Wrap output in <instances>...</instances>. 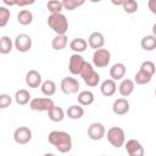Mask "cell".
I'll use <instances>...</instances> for the list:
<instances>
[{
  "mask_svg": "<svg viewBox=\"0 0 156 156\" xmlns=\"http://www.w3.org/2000/svg\"><path fill=\"white\" fill-rule=\"evenodd\" d=\"M147 7L151 11V13H154L156 16V0H149L147 2Z\"/></svg>",
  "mask_w": 156,
  "mask_h": 156,
  "instance_id": "cell-36",
  "label": "cell"
},
{
  "mask_svg": "<svg viewBox=\"0 0 156 156\" xmlns=\"http://www.w3.org/2000/svg\"><path fill=\"white\" fill-rule=\"evenodd\" d=\"M105 135H106V129H105L102 123L93 122L88 127V136H89V139H91L94 141H98V140H101Z\"/></svg>",
  "mask_w": 156,
  "mask_h": 156,
  "instance_id": "cell-11",
  "label": "cell"
},
{
  "mask_svg": "<svg viewBox=\"0 0 156 156\" xmlns=\"http://www.w3.org/2000/svg\"><path fill=\"white\" fill-rule=\"evenodd\" d=\"M52 106L55 105L50 98H33L29 102V108L37 112H44V111L48 112Z\"/></svg>",
  "mask_w": 156,
  "mask_h": 156,
  "instance_id": "cell-6",
  "label": "cell"
},
{
  "mask_svg": "<svg viewBox=\"0 0 156 156\" xmlns=\"http://www.w3.org/2000/svg\"><path fill=\"white\" fill-rule=\"evenodd\" d=\"M30 100H32V96L27 89H20L15 93V101L21 106L27 105L28 102H30Z\"/></svg>",
  "mask_w": 156,
  "mask_h": 156,
  "instance_id": "cell-23",
  "label": "cell"
},
{
  "mask_svg": "<svg viewBox=\"0 0 156 156\" xmlns=\"http://www.w3.org/2000/svg\"><path fill=\"white\" fill-rule=\"evenodd\" d=\"M66 115L68 118L71 119H79L84 116V108L83 106H80L79 104L78 105H71L67 111H66Z\"/></svg>",
  "mask_w": 156,
  "mask_h": 156,
  "instance_id": "cell-22",
  "label": "cell"
},
{
  "mask_svg": "<svg viewBox=\"0 0 156 156\" xmlns=\"http://www.w3.org/2000/svg\"><path fill=\"white\" fill-rule=\"evenodd\" d=\"M101 156H106V155H101Z\"/></svg>",
  "mask_w": 156,
  "mask_h": 156,
  "instance_id": "cell-42",
  "label": "cell"
},
{
  "mask_svg": "<svg viewBox=\"0 0 156 156\" xmlns=\"http://www.w3.org/2000/svg\"><path fill=\"white\" fill-rule=\"evenodd\" d=\"M140 46L143 50L145 51H152L156 49V38L151 34V35H145L141 38L140 40Z\"/></svg>",
  "mask_w": 156,
  "mask_h": 156,
  "instance_id": "cell-25",
  "label": "cell"
},
{
  "mask_svg": "<svg viewBox=\"0 0 156 156\" xmlns=\"http://www.w3.org/2000/svg\"><path fill=\"white\" fill-rule=\"evenodd\" d=\"M17 21L22 26H28L33 22V13L29 10H21L17 13Z\"/></svg>",
  "mask_w": 156,
  "mask_h": 156,
  "instance_id": "cell-28",
  "label": "cell"
},
{
  "mask_svg": "<svg viewBox=\"0 0 156 156\" xmlns=\"http://www.w3.org/2000/svg\"><path fill=\"white\" fill-rule=\"evenodd\" d=\"M60 88H61V91L63 94H66V95H73V94H77L79 91L80 85H79L78 79H76L73 77H65L61 80Z\"/></svg>",
  "mask_w": 156,
  "mask_h": 156,
  "instance_id": "cell-7",
  "label": "cell"
},
{
  "mask_svg": "<svg viewBox=\"0 0 156 156\" xmlns=\"http://www.w3.org/2000/svg\"><path fill=\"white\" fill-rule=\"evenodd\" d=\"M84 0H63L62 1V6H63V9L65 10H68V11H73V10H76L77 7H79V6H82V5H84Z\"/></svg>",
  "mask_w": 156,
  "mask_h": 156,
  "instance_id": "cell-32",
  "label": "cell"
},
{
  "mask_svg": "<svg viewBox=\"0 0 156 156\" xmlns=\"http://www.w3.org/2000/svg\"><path fill=\"white\" fill-rule=\"evenodd\" d=\"M129 108H130V105L126 98H118L112 104V111L117 116H123V115L128 113Z\"/></svg>",
  "mask_w": 156,
  "mask_h": 156,
  "instance_id": "cell-13",
  "label": "cell"
},
{
  "mask_svg": "<svg viewBox=\"0 0 156 156\" xmlns=\"http://www.w3.org/2000/svg\"><path fill=\"white\" fill-rule=\"evenodd\" d=\"M46 9H48V11L50 12V15L61 13V11L63 10V6H62V1H56V0H52V1H48V2H46Z\"/></svg>",
  "mask_w": 156,
  "mask_h": 156,
  "instance_id": "cell-31",
  "label": "cell"
},
{
  "mask_svg": "<svg viewBox=\"0 0 156 156\" xmlns=\"http://www.w3.org/2000/svg\"><path fill=\"white\" fill-rule=\"evenodd\" d=\"M124 147H126L128 156H144L145 155V150H144L143 145L136 139L127 140L124 144Z\"/></svg>",
  "mask_w": 156,
  "mask_h": 156,
  "instance_id": "cell-12",
  "label": "cell"
},
{
  "mask_svg": "<svg viewBox=\"0 0 156 156\" xmlns=\"http://www.w3.org/2000/svg\"><path fill=\"white\" fill-rule=\"evenodd\" d=\"M69 48H71V50L74 51V54H82V52H84L87 50L88 41L85 39H83V38H74L69 43Z\"/></svg>",
  "mask_w": 156,
  "mask_h": 156,
  "instance_id": "cell-20",
  "label": "cell"
},
{
  "mask_svg": "<svg viewBox=\"0 0 156 156\" xmlns=\"http://www.w3.org/2000/svg\"><path fill=\"white\" fill-rule=\"evenodd\" d=\"M140 69L141 71H144V72H146L147 74H150L151 77L155 74V72H156V65L152 62V61H144L141 65H140Z\"/></svg>",
  "mask_w": 156,
  "mask_h": 156,
  "instance_id": "cell-34",
  "label": "cell"
},
{
  "mask_svg": "<svg viewBox=\"0 0 156 156\" xmlns=\"http://www.w3.org/2000/svg\"><path fill=\"white\" fill-rule=\"evenodd\" d=\"M40 90H41V93L45 95V96H52L55 93H56V84H55V82L54 80H51V79H46V80H44L43 82V84H41V87H40Z\"/></svg>",
  "mask_w": 156,
  "mask_h": 156,
  "instance_id": "cell-27",
  "label": "cell"
},
{
  "mask_svg": "<svg viewBox=\"0 0 156 156\" xmlns=\"http://www.w3.org/2000/svg\"><path fill=\"white\" fill-rule=\"evenodd\" d=\"M32 4H34V0H26V1L16 0V5L17 6H27V5H32Z\"/></svg>",
  "mask_w": 156,
  "mask_h": 156,
  "instance_id": "cell-37",
  "label": "cell"
},
{
  "mask_svg": "<svg viewBox=\"0 0 156 156\" xmlns=\"http://www.w3.org/2000/svg\"><path fill=\"white\" fill-rule=\"evenodd\" d=\"M13 43H15V49L18 52H27L32 49V38L26 33L18 34L15 38Z\"/></svg>",
  "mask_w": 156,
  "mask_h": 156,
  "instance_id": "cell-9",
  "label": "cell"
},
{
  "mask_svg": "<svg viewBox=\"0 0 156 156\" xmlns=\"http://www.w3.org/2000/svg\"><path fill=\"white\" fill-rule=\"evenodd\" d=\"M151 76L150 74H147L146 72H144V71H141L140 68H139V71L134 74V83L135 84H138V85H144V84H147V83H150L151 82Z\"/></svg>",
  "mask_w": 156,
  "mask_h": 156,
  "instance_id": "cell-29",
  "label": "cell"
},
{
  "mask_svg": "<svg viewBox=\"0 0 156 156\" xmlns=\"http://www.w3.org/2000/svg\"><path fill=\"white\" fill-rule=\"evenodd\" d=\"M138 7H139V5L135 0H123L122 9L126 13H129V15L135 13L138 11Z\"/></svg>",
  "mask_w": 156,
  "mask_h": 156,
  "instance_id": "cell-30",
  "label": "cell"
},
{
  "mask_svg": "<svg viewBox=\"0 0 156 156\" xmlns=\"http://www.w3.org/2000/svg\"><path fill=\"white\" fill-rule=\"evenodd\" d=\"M26 84L29 88H39L43 84L41 74L37 69H29L26 73Z\"/></svg>",
  "mask_w": 156,
  "mask_h": 156,
  "instance_id": "cell-14",
  "label": "cell"
},
{
  "mask_svg": "<svg viewBox=\"0 0 156 156\" xmlns=\"http://www.w3.org/2000/svg\"><path fill=\"white\" fill-rule=\"evenodd\" d=\"M79 76L83 78L84 83L88 87L94 88L100 83V74L94 69V66L91 63H89V62L84 63V67H83V69H82Z\"/></svg>",
  "mask_w": 156,
  "mask_h": 156,
  "instance_id": "cell-3",
  "label": "cell"
},
{
  "mask_svg": "<svg viewBox=\"0 0 156 156\" xmlns=\"http://www.w3.org/2000/svg\"><path fill=\"white\" fill-rule=\"evenodd\" d=\"M11 17V12L7 7L0 6V27H5Z\"/></svg>",
  "mask_w": 156,
  "mask_h": 156,
  "instance_id": "cell-33",
  "label": "cell"
},
{
  "mask_svg": "<svg viewBox=\"0 0 156 156\" xmlns=\"http://www.w3.org/2000/svg\"><path fill=\"white\" fill-rule=\"evenodd\" d=\"M111 61V52L107 49H99L95 50L93 54V66L96 68H105L108 66Z\"/></svg>",
  "mask_w": 156,
  "mask_h": 156,
  "instance_id": "cell-5",
  "label": "cell"
},
{
  "mask_svg": "<svg viewBox=\"0 0 156 156\" xmlns=\"http://www.w3.org/2000/svg\"><path fill=\"white\" fill-rule=\"evenodd\" d=\"M134 88H135L134 80H132L129 78H124V79L121 80V83L118 85V91H119V94L123 98H127V96H129V95L133 94Z\"/></svg>",
  "mask_w": 156,
  "mask_h": 156,
  "instance_id": "cell-17",
  "label": "cell"
},
{
  "mask_svg": "<svg viewBox=\"0 0 156 156\" xmlns=\"http://www.w3.org/2000/svg\"><path fill=\"white\" fill-rule=\"evenodd\" d=\"M151 30H152V35L156 38V23L152 24V29H151Z\"/></svg>",
  "mask_w": 156,
  "mask_h": 156,
  "instance_id": "cell-38",
  "label": "cell"
},
{
  "mask_svg": "<svg viewBox=\"0 0 156 156\" xmlns=\"http://www.w3.org/2000/svg\"><path fill=\"white\" fill-rule=\"evenodd\" d=\"M48 117L52 122H61L65 118V111L62 110V107L55 105L48 111Z\"/></svg>",
  "mask_w": 156,
  "mask_h": 156,
  "instance_id": "cell-21",
  "label": "cell"
},
{
  "mask_svg": "<svg viewBox=\"0 0 156 156\" xmlns=\"http://www.w3.org/2000/svg\"><path fill=\"white\" fill-rule=\"evenodd\" d=\"M94 100H95L94 93L90 91V90H82V91L78 93L77 101L80 106H89L94 102Z\"/></svg>",
  "mask_w": 156,
  "mask_h": 156,
  "instance_id": "cell-19",
  "label": "cell"
},
{
  "mask_svg": "<svg viewBox=\"0 0 156 156\" xmlns=\"http://www.w3.org/2000/svg\"><path fill=\"white\" fill-rule=\"evenodd\" d=\"M12 98L9 94H0V108H6L11 105Z\"/></svg>",
  "mask_w": 156,
  "mask_h": 156,
  "instance_id": "cell-35",
  "label": "cell"
},
{
  "mask_svg": "<svg viewBox=\"0 0 156 156\" xmlns=\"http://www.w3.org/2000/svg\"><path fill=\"white\" fill-rule=\"evenodd\" d=\"M48 140L60 152L66 154L72 150V138L69 133L65 130H52L48 135Z\"/></svg>",
  "mask_w": 156,
  "mask_h": 156,
  "instance_id": "cell-1",
  "label": "cell"
},
{
  "mask_svg": "<svg viewBox=\"0 0 156 156\" xmlns=\"http://www.w3.org/2000/svg\"><path fill=\"white\" fill-rule=\"evenodd\" d=\"M13 140L20 145H26L32 140V130L28 127H18L13 132Z\"/></svg>",
  "mask_w": 156,
  "mask_h": 156,
  "instance_id": "cell-10",
  "label": "cell"
},
{
  "mask_svg": "<svg viewBox=\"0 0 156 156\" xmlns=\"http://www.w3.org/2000/svg\"><path fill=\"white\" fill-rule=\"evenodd\" d=\"M88 45L94 49V50H99L102 49V46L105 45V37L101 32H93L89 38H88Z\"/></svg>",
  "mask_w": 156,
  "mask_h": 156,
  "instance_id": "cell-15",
  "label": "cell"
},
{
  "mask_svg": "<svg viewBox=\"0 0 156 156\" xmlns=\"http://www.w3.org/2000/svg\"><path fill=\"white\" fill-rule=\"evenodd\" d=\"M106 138L116 149H119L126 144V133L121 127H111L106 133Z\"/></svg>",
  "mask_w": 156,
  "mask_h": 156,
  "instance_id": "cell-4",
  "label": "cell"
},
{
  "mask_svg": "<svg viewBox=\"0 0 156 156\" xmlns=\"http://www.w3.org/2000/svg\"><path fill=\"white\" fill-rule=\"evenodd\" d=\"M68 44V38L67 35H56L52 40H51V48L56 51H60V50H63Z\"/></svg>",
  "mask_w": 156,
  "mask_h": 156,
  "instance_id": "cell-26",
  "label": "cell"
},
{
  "mask_svg": "<svg viewBox=\"0 0 156 156\" xmlns=\"http://www.w3.org/2000/svg\"><path fill=\"white\" fill-rule=\"evenodd\" d=\"M43 156H55V155H54L52 152H46V154H44Z\"/></svg>",
  "mask_w": 156,
  "mask_h": 156,
  "instance_id": "cell-40",
  "label": "cell"
},
{
  "mask_svg": "<svg viewBox=\"0 0 156 156\" xmlns=\"http://www.w3.org/2000/svg\"><path fill=\"white\" fill-rule=\"evenodd\" d=\"M116 90H117V84H116V82H115L113 79H111V78L105 79V80L101 83V85H100V91H101V94H102L104 96H107V98L112 96V95L116 93Z\"/></svg>",
  "mask_w": 156,
  "mask_h": 156,
  "instance_id": "cell-18",
  "label": "cell"
},
{
  "mask_svg": "<svg viewBox=\"0 0 156 156\" xmlns=\"http://www.w3.org/2000/svg\"><path fill=\"white\" fill-rule=\"evenodd\" d=\"M126 72H127L126 65L122 63V62H117V63L111 66V68H110V77L115 82L116 80H122L124 78V76H126Z\"/></svg>",
  "mask_w": 156,
  "mask_h": 156,
  "instance_id": "cell-16",
  "label": "cell"
},
{
  "mask_svg": "<svg viewBox=\"0 0 156 156\" xmlns=\"http://www.w3.org/2000/svg\"><path fill=\"white\" fill-rule=\"evenodd\" d=\"M15 46V43L12 41V39L7 35H2L0 38V52L2 55H7L11 52L12 48Z\"/></svg>",
  "mask_w": 156,
  "mask_h": 156,
  "instance_id": "cell-24",
  "label": "cell"
},
{
  "mask_svg": "<svg viewBox=\"0 0 156 156\" xmlns=\"http://www.w3.org/2000/svg\"><path fill=\"white\" fill-rule=\"evenodd\" d=\"M48 26L56 35H65L68 30V20L63 13H55L48 17Z\"/></svg>",
  "mask_w": 156,
  "mask_h": 156,
  "instance_id": "cell-2",
  "label": "cell"
},
{
  "mask_svg": "<svg viewBox=\"0 0 156 156\" xmlns=\"http://www.w3.org/2000/svg\"><path fill=\"white\" fill-rule=\"evenodd\" d=\"M155 96H156V89H155Z\"/></svg>",
  "mask_w": 156,
  "mask_h": 156,
  "instance_id": "cell-41",
  "label": "cell"
},
{
  "mask_svg": "<svg viewBox=\"0 0 156 156\" xmlns=\"http://www.w3.org/2000/svg\"><path fill=\"white\" fill-rule=\"evenodd\" d=\"M112 4H113V5H119V6H122L123 1H112Z\"/></svg>",
  "mask_w": 156,
  "mask_h": 156,
  "instance_id": "cell-39",
  "label": "cell"
},
{
  "mask_svg": "<svg viewBox=\"0 0 156 156\" xmlns=\"http://www.w3.org/2000/svg\"><path fill=\"white\" fill-rule=\"evenodd\" d=\"M87 61L84 60V57L80 54H73L69 56V61H68V69L71 72L72 76H78L80 74L84 63Z\"/></svg>",
  "mask_w": 156,
  "mask_h": 156,
  "instance_id": "cell-8",
  "label": "cell"
}]
</instances>
